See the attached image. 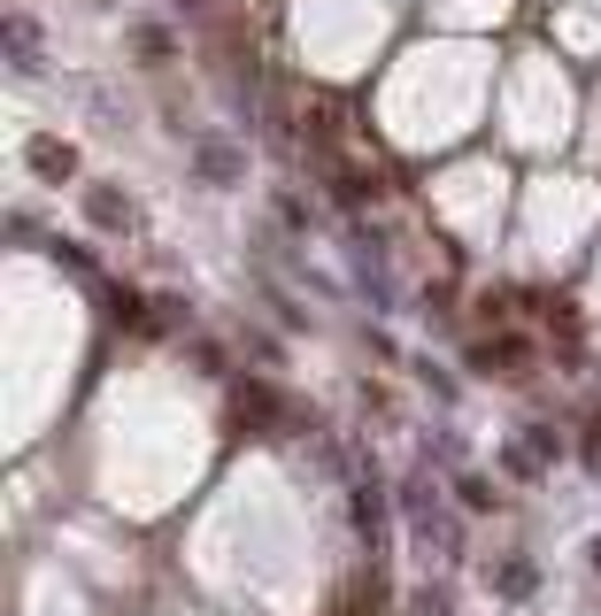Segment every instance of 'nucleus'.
<instances>
[{"label":"nucleus","mask_w":601,"mask_h":616,"mask_svg":"<svg viewBox=\"0 0 601 616\" xmlns=\"http://www.w3.org/2000/svg\"><path fill=\"white\" fill-rule=\"evenodd\" d=\"M455 493H463V508H471V516H493V508H501L493 478H478V470H471V478H455Z\"/></svg>","instance_id":"39448f33"},{"label":"nucleus","mask_w":601,"mask_h":616,"mask_svg":"<svg viewBox=\"0 0 601 616\" xmlns=\"http://www.w3.org/2000/svg\"><path fill=\"white\" fill-rule=\"evenodd\" d=\"M533 586H540V570H533V563H501V570H493V593H509V601H525Z\"/></svg>","instance_id":"423d86ee"},{"label":"nucleus","mask_w":601,"mask_h":616,"mask_svg":"<svg viewBox=\"0 0 601 616\" xmlns=\"http://www.w3.org/2000/svg\"><path fill=\"white\" fill-rule=\"evenodd\" d=\"M586 563H593V570H601V540H593V548H586Z\"/></svg>","instance_id":"9d476101"},{"label":"nucleus","mask_w":601,"mask_h":616,"mask_svg":"<svg viewBox=\"0 0 601 616\" xmlns=\"http://www.w3.org/2000/svg\"><path fill=\"white\" fill-rule=\"evenodd\" d=\"M85 224H101V231H132V201L116 186H85Z\"/></svg>","instance_id":"7ed1b4c3"},{"label":"nucleus","mask_w":601,"mask_h":616,"mask_svg":"<svg viewBox=\"0 0 601 616\" xmlns=\"http://www.w3.org/2000/svg\"><path fill=\"white\" fill-rule=\"evenodd\" d=\"M9 62H16V70H32V77L47 70V62H39V32H32V24H9Z\"/></svg>","instance_id":"20e7f679"},{"label":"nucleus","mask_w":601,"mask_h":616,"mask_svg":"<svg viewBox=\"0 0 601 616\" xmlns=\"http://www.w3.org/2000/svg\"><path fill=\"white\" fill-rule=\"evenodd\" d=\"M193 169H201V178H216V186H239L247 154H239L231 139H201V147H193Z\"/></svg>","instance_id":"f03ea898"},{"label":"nucleus","mask_w":601,"mask_h":616,"mask_svg":"<svg viewBox=\"0 0 601 616\" xmlns=\"http://www.w3.org/2000/svg\"><path fill=\"white\" fill-rule=\"evenodd\" d=\"M132 54L162 62V54H170V32H162V24H139V32H132Z\"/></svg>","instance_id":"6e6552de"},{"label":"nucleus","mask_w":601,"mask_h":616,"mask_svg":"<svg viewBox=\"0 0 601 616\" xmlns=\"http://www.w3.org/2000/svg\"><path fill=\"white\" fill-rule=\"evenodd\" d=\"M32 169H47V178H70L77 154H70V147H54V139H32Z\"/></svg>","instance_id":"0eeeda50"},{"label":"nucleus","mask_w":601,"mask_h":616,"mask_svg":"<svg viewBox=\"0 0 601 616\" xmlns=\"http://www.w3.org/2000/svg\"><path fill=\"white\" fill-rule=\"evenodd\" d=\"M416 616H448V593H440V586H424V593H416Z\"/></svg>","instance_id":"1a4fd4ad"},{"label":"nucleus","mask_w":601,"mask_h":616,"mask_svg":"<svg viewBox=\"0 0 601 616\" xmlns=\"http://www.w3.org/2000/svg\"><path fill=\"white\" fill-rule=\"evenodd\" d=\"M401 516H409V532H416L424 548L455 555V540H463V532H455V524L440 516V493H433V478H409V486H401Z\"/></svg>","instance_id":"f257e3e1"}]
</instances>
